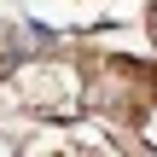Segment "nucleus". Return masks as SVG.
Returning <instances> with one entry per match:
<instances>
[{
    "label": "nucleus",
    "mask_w": 157,
    "mask_h": 157,
    "mask_svg": "<svg viewBox=\"0 0 157 157\" xmlns=\"http://www.w3.org/2000/svg\"><path fill=\"white\" fill-rule=\"evenodd\" d=\"M17 99L35 105V111H47V117H76V105H82V76H76L70 64H58V58L23 64V70H17Z\"/></svg>",
    "instance_id": "1"
},
{
    "label": "nucleus",
    "mask_w": 157,
    "mask_h": 157,
    "mask_svg": "<svg viewBox=\"0 0 157 157\" xmlns=\"http://www.w3.org/2000/svg\"><path fill=\"white\" fill-rule=\"evenodd\" d=\"M151 35H157V6H151Z\"/></svg>",
    "instance_id": "2"
}]
</instances>
